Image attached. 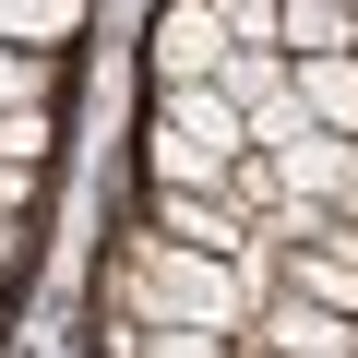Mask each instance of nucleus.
Segmentation results:
<instances>
[{"instance_id":"1","label":"nucleus","mask_w":358,"mask_h":358,"mask_svg":"<svg viewBox=\"0 0 358 358\" xmlns=\"http://www.w3.org/2000/svg\"><path fill=\"white\" fill-rule=\"evenodd\" d=\"M131 299H143V346H215L227 322H251V287L227 275V251H192V239L131 251Z\"/></svg>"},{"instance_id":"2","label":"nucleus","mask_w":358,"mask_h":358,"mask_svg":"<svg viewBox=\"0 0 358 358\" xmlns=\"http://www.w3.org/2000/svg\"><path fill=\"white\" fill-rule=\"evenodd\" d=\"M251 131H239V108L215 96V84H167V120H155V179H227V155H239Z\"/></svg>"},{"instance_id":"3","label":"nucleus","mask_w":358,"mask_h":358,"mask_svg":"<svg viewBox=\"0 0 358 358\" xmlns=\"http://www.w3.org/2000/svg\"><path fill=\"white\" fill-rule=\"evenodd\" d=\"M203 84L239 108V131H251V143H275V131L299 120V96H287V48H239V36H227V60H215Z\"/></svg>"},{"instance_id":"4","label":"nucleus","mask_w":358,"mask_h":358,"mask_svg":"<svg viewBox=\"0 0 358 358\" xmlns=\"http://www.w3.org/2000/svg\"><path fill=\"white\" fill-rule=\"evenodd\" d=\"M287 96H299V120L358 131V48H310V60H287Z\"/></svg>"},{"instance_id":"5","label":"nucleus","mask_w":358,"mask_h":358,"mask_svg":"<svg viewBox=\"0 0 358 358\" xmlns=\"http://www.w3.org/2000/svg\"><path fill=\"white\" fill-rule=\"evenodd\" d=\"M215 60H227V13H215V0H179V13L155 24V72L167 84H203Z\"/></svg>"},{"instance_id":"6","label":"nucleus","mask_w":358,"mask_h":358,"mask_svg":"<svg viewBox=\"0 0 358 358\" xmlns=\"http://www.w3.org/2000/svg\"><path fill=\"white\" fill-rule=\"evenodd\" d=\"M251 334H263V346H287V358H299V346H310V358H346V346H358V322H334V310H322V299H299V287H287Z\"/></svg>"},{"instance_id":"7","label":"nucleus","mask_w":358,"mask_h":358,"mask_svg":"<svg viewBox=\"0 0 358 358\" xmlns=\"http://www.w3.org/2000/svg\"><path fill=\"white\" fill-rule=\"evenodd\" d=\"M275 48L310 60V48H358V0H275Z\"/></svg>"},{"instance_id":"8","label":"nucleus","mask_w":358,"mask_h":358,"mask_svg":"<svg viewBox=\"0 0 358 358\" xmlns=\"http://www.w3.org/2000/svg\"><path fill=\"white\" fill-rule=\"evenodd\" d=\"M72 24H84V0H0V36H13V48H48Z\"/></svg>"},{"instance_id":"9","label":"nucleus","mask_w":358,"mask_h":358,"mask_svg":"<svg viewBox=\"0 0 358 358\" xmlns=\"http://www.w3.org/2000/svg\"><path fill=\"white\" fill-rule=\"evenodd\" d=\"M0 108H48V60L0 36Z\"/></svg>"},{"instance_id":"10","label":"nucleus","mask_w":358,"mask_h":358,"mask_svg":"<svg viewBox=\"0 0 358 358\" xmlns=\"http://www.w3.org/2000/svg\"><path fill=\"white\" fill-rule=\"evenodd\" d=\"M334 215H346V227H358V167H346V192H334Z\"/></svg>"},{"instance_id":"11","label":"nucleus","mask_w":358,"mask_h":358,"mask_svg":"<svg viewBox=\"0 0 358 358\" xmlns=\"http://www.w3.org/2000/svg\"><path fill=\"white\" fill-rule=\"evenodd\" d=\"M0 215H13V203H0Z\"/></svg>"}]
</instances>
